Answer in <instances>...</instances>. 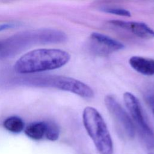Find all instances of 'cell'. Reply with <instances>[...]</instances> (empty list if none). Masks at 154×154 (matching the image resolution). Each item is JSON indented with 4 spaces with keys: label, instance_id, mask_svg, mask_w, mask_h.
I'll list each match as a JSON object with an SVG mask.
<instances>
[{
    "label": "cell",
    "instance_id": "1",
    "mask_svg": "<svg viewBox=\"0 0 154 154\" xmlns=\"http://www.w3.org/2000/svg\"><path fill=\"white\" fill-rule=\"evenodd\" d=\"M70 54L58 49H38L22 55L16 62L14 69L19 73H32L54 70L66 65Z\"/></svg>",
    "mask_w": 154,
    "mask_h": 154
},
{
    "label": "cell",
    "instance_id": "2",
    "mask_svg": "<svg viewBox=\"0 0 154 154\" xmlns=\"http://www.w3.org/2000/svg\"><path fill=\"white\" fill-rule=\"evenodd\" d=\"M85 129L100 154H113V142L106 124L100 112L94 107L85 106L82 111Z\"/></svg>",
    "mask_w": 154,
    "mask_h": 154
},
{
    "label": "cell",
    "instance_id": "3",
    "mask_svg": "<svg viewBox=\"0 0 154 154\" xmlns=\"http://www.w3.org/2000/svg\"><path fill=\"white\" fill-rule=\"evenodd\" d=\"M60 33L54 29H40L23 32L0 41V54H10L35 43H58Z\"/></svg>",
    "mask_w": 154,
    "mask_h": 154
},
{
    "label": "cell",
    "instance_id": "4",
    "mask_svg": "<svg viewBox=\"0 0 154 154\" xmlns=\"http://www.w3.org/2000/svg\"><path fill=\"white\" fill-rule=\"evenodd\" d=\"M125 105L128 109L135 128H137L140 137L148 149L154 148V132L146 122L140 103L132 93L126 91L123 95Z\"/></svg>",
    "mask_w": 154,
    "mask_h": 154
},
{
    "label": "cell",
    "instance_id": "5",
    "mask_svg": "<svg viewBox=\"0 0 154 154\" xmlns=\"http://www.w3.org/2000/svg\"><path fill=\"white\" fill-rule=\"evenodd\" d=\"M38 84L70 92L82 98L91 99L94 96L93 89L85 83L66 76H49L42 78Z\"/></svg>",
    "mask_w": 154,
    "mask_h": 154
},
{
    "label": "cell",
    "instance_id": "6",
    "mask_svg": "<svg viewBox=\"0 0 154 154\" xmlns=\"http://www.w3.org/2000/svg\"><path fill=\"white\" fill-rule=\"evenodd\" d=\"M104 102L123 136L128 140L134 138L135 128L132 120L114 96L111 94H106L104 97Z\"/></svg>",
    "mask_w": 154,
    "mask_h": 154
},
{
    "label": "cell",
    "instance_id": "7",
    "mask_svg": "<svg viewBox=\"0 0 154 154\" xmlns=\"http://www.w3.org/2000/svg\"><path fill=\"white\" fill-rule=\"evenodd\" d=\"M90 38L94 51L101 55H108L125 48L120 42L101 33L93 32L90 35Z\"/></svg>",
    "mask_w": 154,
    "mask_h": 154
},
{
    "label": "cell",
    "instance_id": "8",
    "mask_svg": "<svg viewBox=\"0 0 154 154\" xmlns=\"http://www.w3.org/2000/svg\"><path fill=\"white\" fill-rule=\"evenodd\" d=\"M109 22L117 27L129 31L136 36L142 38H154V30L143 22L111 20Z\"/></svg>",
    "mask_w": 154,
    "mask_h": 154
},
{
    "label": "cell",
    "instance_id": "9",
    "mask_svg": "<svg viewBox=\"0 0 154 154\" xmlns=\"http://www.w3.org/2000/svg\"><path fill=\"white\" fill-rule=\"evenodd\" d=\"M129 63L133 69L141 75H154V59L141 56H132L129 58Z\"/></svg>",
    "mask_w": 154,
    "mask_h": 154
},
{
    "label": "cell",
    "instance_id": "10",
    "mask_svg": "<svg viewBox=\"0 0 154 154\" xmlns=\"http://www.w3.org/2000/svg\"><path fill=\"white\" fill-rule=\"evenodd\" d=\"M45 122H34L25 129V134L33 140H40L45 136Z\"/></svg>",
    "mask_w": 154,
    "mask_h": 154
},
{
    "label": "cell",
    "instance_id": "11",
    "mask_svg": "<svg viewBox=\"0 0 154 154\" xmlns=\"http://www.w3.org/2000/svg\"><path fill=\"white\" fill-rule=\"evenodd\" d=\"M4 126L10 132L19 133L24 129L25 124L20 117L17 116H11L5 120L4 122Z\"/></svg>",
    "mask_w": 154,
    "mask_h": 154
},
{
    "label": "cell",
    "instance_id": "12",
    "mask_svg": "<svg viewBox=\"0 0 154 154\" xmlns=\"http://www.w3.org/2000/svg\"><path fill=\"white\" fill-rule=\"evenodd\" d=\"M45 136L50 141H56L60 136V129L58 125L53 122H45Z\"/></svg>",
    "mask_w": 154,
    "mask_h": 154
},
{
    "label": "cell",
    "instance_id": "13",
    "mask_svg": "<svg viewBox=\"0 0 154 154\" xmlns=\"http://www.w3.org/2000/svg\"><path fill=\"white\" fill-rule=\"evenodd\" d=\"M102 10L106 13L119 15L125 17H130L131 16V13L124 8H117V7H106L102 8Z\"/></svg>",
    "mask_w": 154,
    "mask_h": 154
},
{
    "label": "cell",
    "instance_id": "14",
    "mask_svg": "<svg viewBox=\"0 0 154 154\" xmlns=\"http://www.w3.org/2000/svg\"><path fill=\"white\" fill-rule=\"evenodd\" d=\"M18 25H19V23H16V22H9V23L0 24V31L16 27Z\"/></svg>",
    "mask_w": 154,
    "mask_h": 154
},
{
    "label": "cell",
    "instance_id": "15",
    "mask_svg": "<svg viewBox=\"0 0 154 154\" xmlns=\"http://www.w3.org/2000/svg\"><path fill=\"white\" fill-rule=\"evenodd\" d=\"M147 102L154 116V95L149 96L147 97Z\"/></svg>",
    "mask_w": 154,
    "mask_h": 154
},
{
    "label": "cell",
    "instance_id": "16",
    "mask_svg": "<svg viewBox=\"0 0 154 154\" xmlns=\"http://www.w3.org/2000/svg\"><path fill=\"white\" fill-rule=\"evenodd\" d=\"M147 154H154V153H153V152H149V153H148Z\"/></svg>",
    "mask_w": 154,
    "mask_h": 154
}]
</instances>
